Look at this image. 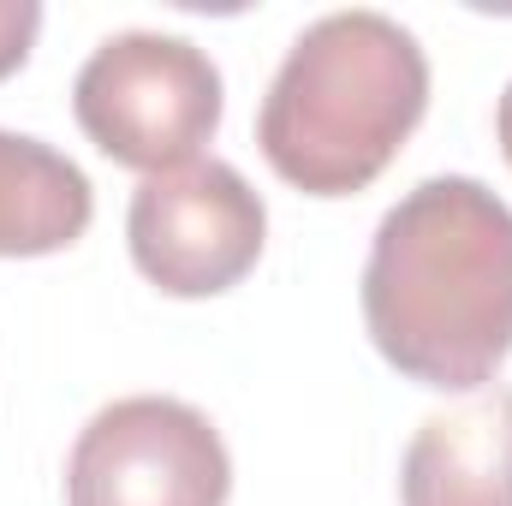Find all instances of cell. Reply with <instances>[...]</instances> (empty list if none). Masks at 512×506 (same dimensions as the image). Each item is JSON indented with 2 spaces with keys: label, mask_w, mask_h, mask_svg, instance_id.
Listing matches in <instances>:
<instances>
[{
  "label": "cell",
  "mask_w": 512,
  "mask_h": 506,
  "mask_svg": "<svg viewBox=\"0 0 512 506\" xmlns=\"http://www.w3.org/2000/svg\"><path fill=\"white\" fill-rule=\"evenodd\" d=\"M364 328L417 387L471 393L512 358V209L465 173L423 179L376 227Z\"/></svg>",
  "instance_id": "obj_1"
},
{
  "label": "cell",
  "mask_w": 512,
  "mask_h": 506,
  "mask_svg": "<svg viewBox=\"0 0 512 506\" xmlns=\"http://www.w3.org/2000/svg\"><path fill=\"white\" fill-rule=\"evenodd\" d=\"M429 108V60L417 36L370 6L316 18L280 60L256 143L304 197H352L376 185Z\"/></svg>",
  "instance_id": "obj_2"
},
{
  "label": "cell",
  "mask_w": 512,
  "mask_h": 506,
  "mask_svg": "<svg viewBox=\"0 0 512 506\" xmlns=\"http://www.w3.org/2000/svg\"><path fill=\"white\" fill-rule=\"evenodd\" d=\"M72 114L84 137L137 173H173L203 155L221 126V72L215 60L161 30L108 36L72 78Z\"/></svg>",
  "instance_id": "obj_3"
},
{
  "label": "cell",
  "mask_w": 512,
  "mask_h": 506,
  "mask_svg": "<svg viewBox=\"0 0 512 506\" xmlns=\"http://www.w3.org/2000/svg\"><path fill=\"white\" fill-rule=\"evenodd\" d=\"M233 459L221 429L167 393L102 405L66 459V506H227Z\"/></svg>",
  "instance_id": "obj_4"
},
{
  "label": "cell",
  "mask_w": 512,
  "mask_h": 506,
  "mask_svg": "<svg viewBox=\"0 0 512 506\" xmlns=\"http://www.w3.org/2000/svg\"><path fill=\"white\" fill-rule=\"evenodd\" d=\"M126 239L137 274L167 298H215L256 268L268 209L239 167L191 161L131 191Z\"/></svg>",
  "instance_id": "obj_5"
},
{
  "label": "cell",
  "mask_w": 512,
  "mask_h": 506,
  "mask_svg": "<svg viewBox=\"0 0 512 506\" xmlns=\"http://www.w3.org/2000/svg\"><path fill=\"white\" fill-rule=\"evenodd\" d=\"M405 506H512V387L423 417L399 465Z\"/></svg>",
  "instance_id": "obj_6"
},
{
  "label": "cell",
  "mask_w": 512,
  "mask_h": 506,
  "mask_svg": "<svg viewBox=\"0 0 512 506\" xmlns=\"http://www.w3.org/2000/svg\"><path fill=\"white\" fill-rule=\"evenodd\" d=\"M96 191L42 137L0 131V256H54L84 239Z\"/></svg>",
  "instance_id": "obj_7"
},
{
  "label": "cell",
  "mask_w": 512,
  "mask_h": 506,
  "mask_svg": "<svg viewBox=\"0 0 512 506\" xmlns=\"http://www.w3.org/2000/svg\"><path fill=\"white\" fill-rule=\"evenodd\" d=\"M36 30H42V6L36 0H0V78H12L30 60Z\"/></svg>",
  "instance_id": "obj_8"
},
{
  "label": "cell",
  "mask_w": 512,
  "mask_h": 506,
  "mask_svg": "<svg viewBox=\"0 0 512 506\" xmlns=\"http://www.w3.org/2000/svg\"><path fill=\"white\" fill-rule=\"evenodd\" d=\"M495 137H501V155L512 161V84H507V96H501V108H495Z\"/></svg>",
  "instance_id": "obj_9"
}]
</instances>
